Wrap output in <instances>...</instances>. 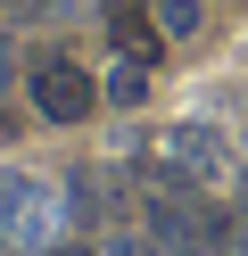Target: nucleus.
I'll list each match as a JSON object with an SVG mask.
<instances>
[{
	"mask_svg": "<svg viewBox=\"0 0 248 256\" xmlns=\"http://www.w3.org/2000/svg\"><path fill=\"white\" fill-rule=\"evenodd\" d=\"M149 17H157V34H165V42H190V34H198V0H157Z\"/></svg>",
	"mask_w": 248,
	"mask_h": 256,
	"instance_id": "5",
	"label": "nucleus"
},
{
	"mask_svg": "<svg viewBox=\"0 0 248 256\" xmlns=\"http://www.w3.org/2000/svg\"><path fill=\"white\" fill-rule=\"evenodd\" d=\"M108 256H157V248H149L141 232H116V240H108Z\"/></svg>",
	"mask_w": 248,
	"mask_h": 256,
	"instance_id": "7",
	"label": "nucleus"
},
{
	"mask_svg": "<svg viewBox=\"0 0 248 256\" xmlns=\"http://www.w3.org/2000/svg\"><path fill=\"white\" fill-rule=\"evenodd\" d=\"M99 91H108L116 108H132V100H141V91H149V74H141V58H124V66H108V83H99Z\"/></svg>",
	"mask_w": 248,
	"mask_h": 256,
	"instance_id": "6",
	"label": "nucleus"
},
{
	"mask_svg": "<svg viewBox=\"0 0 248 256\" xmlns=\"http://www.w3.org/2000/svg\"><path fill=\"white\" fill-rule=\"evenodd\" d=\"M50 223H58V198L33 174H0V232L33 248V240H50Z\"/></svg>",
	"mask_w": 248,
	"mask_h": 256,
	"instance_id": "3",
	"label": "nucleus"
},
{
	"mask_svg": "<svg viewBox=\"0 0 248 256\" xmlns=\"http://www.w3.org/2000/svg\"><path fill=\"white\" fill-rule=\"evenodd\" d=\"M157 157H165V174L190 182V190H223L231 182V140L215 132V124H174V132L157 140Z\"/></svg>",
	"mask_w": 248,
	"mask_h": 256,
	"instance_id": "2",
	"label": "nucleus"
},
{
	"mask_svg": "<svg viewBox=\"0 0 248 256\" xmlns=\"http://www.w3.org/2000/svg\"><path fill=\"white\" fill-rule=\"evenodd\" d=\"M149 25H157V17H141V8H116V42H124V58H141V66L157 58V34H149Z\"/></svg>",
	"mask_w": 248,
	"mask_h": 256,
	"instance_id": "4",
	"label": "nucleus"
},
{
	"mask_svg": "<svg viewBox=\"0 0 248 256\" xmlns=\"http://www.w3.org/2000/svg\"><path fill=\"white\" fill-rule=\"evenodd\" d=\"M25 100H33V116H50V124H83V116L99 108V74L50 50V58H33V74H25Z\"/></svg>",
	"mask_w": 248,
	"mask_h": 256,
	"instance_id": "1",
	"label": "nucleus"
}]
</instances>
